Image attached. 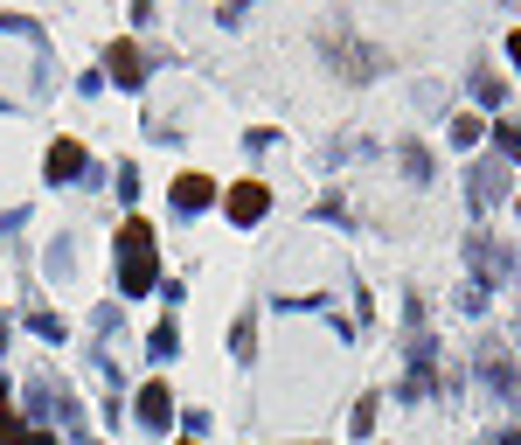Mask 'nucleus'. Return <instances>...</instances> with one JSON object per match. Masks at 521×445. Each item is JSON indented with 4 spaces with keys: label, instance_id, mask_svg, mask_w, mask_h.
I'll return each instance as SVG.
<instances>
[{
    "label": "nucleus",
    "instance_id": "obj_5",
    "mask_svg": "<svg viewBox=\"0 0 521 445\" xmlns=\"http://www.w3.org/2000/svg\"><path fill=\"white\" fill-rule=\"evenodd\" d=\"M112 77H119V84H139V77H146V70H139V49H132V42H112Z\"/></svg>",
    "mask_w": 521,
    "mask_h": 445
},
{
    "label": "nucleus",
    "instance_id": "obj_4",
    "mask_svg": "<svg viewBox=\"0 0 521 445\" xmlns=\"http://www.w3.org/2000/svg\"><path fill=\"white\" fill-rule=\"evenodd\" d=\"M139 411H146L153 425H167V418H174V397H167V383H146V390H139Z\"/></svg>",
    "mask_w": 521,
    "mask_h": 445
},
{
    "label": "nucleus",
    "instance_id": "obj_8",
    "mask_svg": "<svg viewBox=\"0 0 521 445\" xmlns=\"http://www.w3.org/2000/svg\"><path fill=\"white\" fill-rule=\"evenodd\" d=\"M508 56H515V63H521V28H515V35H508Z\"/></svg>",
    "mask_w": 521,
    "mask_h": 445
},
{
    "label": "nucleus",
    "instance_id": "obj_9",
    "mask_svg": "<svg viewBox=\"0 0 521 445\" xmlns=\"http://www.w3.org/2000/svg\"><path fill=\"white\" fill-rule=\"evenodd\" d=\"M28 445H56V439H49V432H28Z\"/></svg>",
    "mask_w": 521,
    "mask_h": 445
},
{
    "label": "nucleus",
    "instance_id": "obj_7",
    "mask_svg": "<svg viewBox=\"0 0 521 445\" xmlns=\"http://www.w3.org/2000/svg\"><path fill=\"white\" fill-rule=\"evenodd\" d=\"M0 445H28V425L14 411H0Z\"/></svg>",
    "mask_w": 521,
    "mask_h": 445
},
{
    "label": "nucleus",
    "instance_id": "obj_10",
    "mask_svg": "<svg viewBox=\"0 0 521 445\" xmlns=\"http://www.w3.org/2000/svg\"><path fill=\"white\" fill-rule=\"evenodd\" d=\"M0 411H7V383H0Z\"/></svg>",
    "mask_w": 521,
    "mask_h": 445
},
{
    "label": "nucleus",
    "instance_id": "obj_3",
    "mask_svg": "<svg viewBox=\"0 0 521 445\" xmlns=\"http://www.w3.org/2000/svg\"><path fill=\"white\" fill-rule=\"evenodd\" d=\"M174 202H181V209H209V202H216V181H209V174H181V181H174Z\"/></svg>",
    "mask_w": 521,
    "mask_h": 445
},
{
    "label": "nucleus",
    "instance_id": "obj_2",
    "mask_svg": "<svg viewBox=\"0 0 521 445\" xmlns=\"http://www.w3.org/2000/svg\"><path fill=\"white\" fill-rule=\"evenodd\" d=\"M264 209H271V188L264 181H237L230 188V223H258Z\"/></svg>",
    "mask_w": 521,
    "mask_h": 445
},
{
    "label": "nucleus",
    "instance_id": "obj_11",
    "mask_svg": "<svg viewBox=\"0 0 521 445\" xmlns=\"http://www.w3.org/2000/svg\"><path fill=\"white\" fill-rule=\"evenodd\" d=\"M181 445H195V439H181Z\"/></svg>",
    "mask_w": 521,
    "mask_h": 445
},
{
    "label": "nucleus",
    "instance_id": "obj_6",
    "mask_svg": "<svg viewBox=\"0 0 521 445\" xmlns=\"http://www.w3.org/2000/svg\"><path fill=\"white\" fill-rule=\"evenodd\" d=\"M77 167H84V147L77 140H56L49 147V174H77Z\"/></svg>",
    "mask_w": 521,
    "mask_h": 445
},
{
    "label": "nucleus",
    "instance_id": "obj_1",
    "mask_svg": "<svg viewBox=\"0 0 521 445\" xmlns=\"http://www.w3.org/2000/svg\"><path fill=\"white\" fill-rule=\"evenodd\" d=\"M119 258H126V272H119V286L126 293H146L153 286V230L132 216L126 230H119Z\"/></svg>",
    "mask_w": 521,
    "mask_h": 445
}]
</instances>
